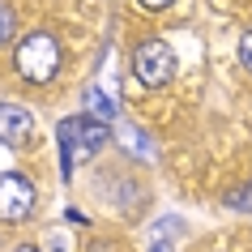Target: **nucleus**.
Instances as JSON below:
<instances>
[{
    "label": "nucleus",
    "instance_id": "f257e3e1",
    "mask_svg": "<svg viewBox=\"0 0 252 252\" xmlns=\"http://www.w3.org/2000/svg\"><path fill=\"white\" fill-rule=\"evenodd\" d=\"M107 120L98 116H68L60 120V154H64V175H73V167H77L81 154H90V150H98L107 141Z\"/></svg>",
    "mask_w": 252,
    "mask_h": 252
},
{
    "label": "nucleus",
    "instance_id": "f03ea898",
    "mask_svg": "<svg viewBox=\"0 0 252 252\" xmlns=\"http://www.w3.org/2000/svg\"><path fill=\"white\" fill-rule=\"evenodd\" d=\"M13 64L17 73L26 81H52L56 77V68H60V43L52 39V34H30V39L17 43V52H13Z\"/></svg>",
    "mask_w": 252,
    "mask_h": 252
},
{
    "label": "nucleus",
    "instance_id": "7ed1b4c3",
    "mask_svg": "<svg viewBox=\"0 0 252 252\" xmlns=\"http://www.w3.org/2000/svg\"><path fill=\"white\" fill-rule=\"evenodd\" d=\"M133 73H137V81L141 86H150V90H158V86H167L171 81V73H175V56H171V47L167 43H141L137 47V56H133Z\"/></svg>",
    "mask_w": 252,
    "mask_h": 252
},
{
    "label": "nucleus",
    "instance_id": "20e7f679",
    "mask_svg": "<svg viewBox=\"0 0 252 252\" xmlns=\"http://www.w3.org/2000/svg\"><path fill=\"white\" fill-rule=\"evenodd\" d=\"M30 210H34V184H30L26 175L4 171L0 175V218H4V222H17V218H26Z\"/></svg>",
    "mask_w": 252,
    "mask_h": 252
},
{
    "label": "nucleus",
    "instance_id": "39448f33",
    "mask_svg": "<svg viewBox=\"0 0 252 252\" xmlns=\"http://www.w3.org/2000/svg\"><path fill=\"white\" fill-rule=\"evenodd\" d=\"M34 133V111L22 103H0V141L4 146H22Z\"/></svg>",
    "mask_w": 252,
    "mask_h": 252
},
{
    "label": "nucleus",
    "instance_id": "423d86ee",
    "mask_svg": "<svg viewBox=\"0 0 252 252\" xmlns=\"http://www.w3.org/2000/svg\"><path fill=\"white\" fill-rule=\"evenodd\" d=\"M120 141H128V146L137 150V158H158V150H154V141H150L146 133H141V128H133V124H124V128H120Z\"/></svg>",
    "mask_w": 252,
    "mask_h": 252
},
{
    "label": "nucleus",
    "instance_id": "0eeeda50",
    "mask_svg": "<svg viewBox=\"0 0 252 252\" xmlns=\"http://www.w3.org/2000/svg\"><path fill=\"white\" fill-rule=\"evenodd\" d=\"M86 107H90L98 120H116V103H111L107 94H98V90H86Z\"/></svg>",
    "mask_w": 252,
    "mask_h": 252
},
{
    "label": "nucleus",
    "instance_id": "6e6552de",
    "mask_svg": "<svg viewBox=\"0 0 252 252\" xmlns=\"http://www.w3.org/2000/svg\"><path fill=\"white\" fill-rule=\"evenodd\" d=\"M13 26H17L13 9H9V4H0V43H4V39H13Z\"/></svg>",
    "mask_w": 252,
    "mask_h": 252
},
{
    "label": "nucleus",
    "instance_id": "1a4fd4ad",
    "mask_svg": "<svg viewBox=\"0 0 252 252\" xmlns=\"http://www.w3.org/2000/svg\"><path fill=\"white\" fill-rule=\"evenodd\" d=\"M239 64L252 73V30H244V39H239Z\"/></svg>",
    "mask_w": 252,
    "mask_h": 252
},
{
    "label": "nucleus",
    "instance_id": "9d476101",
    "mask_svg": "<svg viewBox=\"0 0 252 252\" xmlns=\"http://www.w3.org/2000/svg\"><path fill=\"white\" fill-rule=\"evenodd\" d=\"M231 205H235V210H252V188H244L239 197H231Z\"/></svg>",
    "mask_w": 252,
    "mask_h": 252
},
{
    "label": "nucleus",
    "instance_id": "9b49d317",
    "mask_svg": "<svg viewBox=\"0 0 252 252\" xmlns=\"http://www.w3.org/2000/svg\"><path fill=\"white\" fill-rule=\"evenodd\" d=\"M150 252H171V239H154V244H150Z\"/></svg>",
    "mask_w": 252,
    "mask_h": 252
},
{
    "label": "nucleus",
    "instance_id": "f8f14e48",
    "mask_svg": "<svg viewBox=\"0 0 252 252\" xmlns=\"http://www.w3.org/2000/svg\"><path fill=\"white\" fill-rule=\"evenodd\" d=\"M146 9H167V4H175V0H141Z\"/></svg>",
    "mask_w": 252,
    "mask_h": 252
},
{
    "label": "nucleus",
    "instance_id": "ddd939ff",
    "mask_svg": "<svg viewBox=\"0 0 252 252\" xmlns=\"http://www.w3.org/2000/svg\"><path fill=\"white\" fill-rule=\"evenodd\" d=\"M13 252H39V248H30V244H22V248H13Z\"/></svg>",
    "mask_w": 252,
    "mask_h": 252
}]
</instances>
